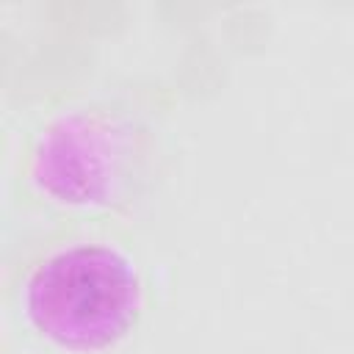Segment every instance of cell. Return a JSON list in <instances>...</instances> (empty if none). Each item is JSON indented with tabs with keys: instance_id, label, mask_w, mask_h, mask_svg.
Wrapping results in <instances>:
<instances>
[{
	"instance_id": "obj_1",
	"label": "cell",
	"mask_w": 354,
	"mask_h": 354,
	"mask_svg": "<svg viewBox=\"0 0 354 354\" xmlns=\"http://www.w3.org/2000/svg\"><path fill=\"white\" fill-rule=\"evenodd\" d=\"M28 324L66 351H102L133 329L141 282L133 263L105 243H75L47 254L22 290Z\"/></svg>"
},
{
	"instance_id": "obj_2",
	"label": "cell",
	"mask_w": 354,
	"mask_h": 354,
	"mask_svg": "<svg viewBox=\"0 0 354 354\" xmlns=\"http://www.w3.org/2000/svg\"><path fill=\"white\" fill-rule=\"evenodd\" d=\"M102 133L108 130L83 119L50 130L47 144L39 149V180L66 202H91L102 196L108 177H113Z\"/></svg>"
}]
</instances>
